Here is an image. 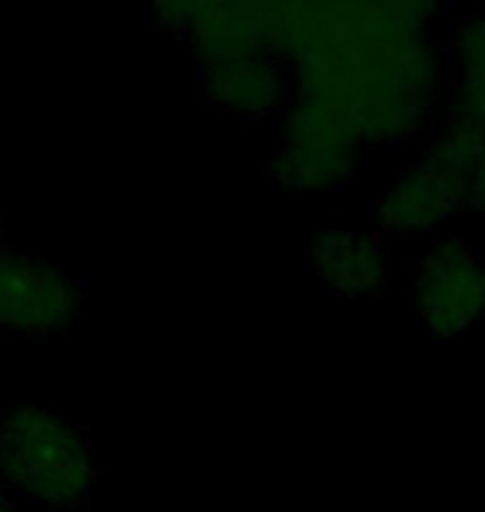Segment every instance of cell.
I'll list each match as a JSON object with an SVG mask.
<instances>
[{"mask_svg":"<svg viewBox=\"0 0 485 512\" xmlns=\"http://www.w3.org/2000/svg\"><path fill=\"white\" fill-rule=\"evenodd\" d=\"M429 4H270V47L293 97L343 117L363 147H399L426 130L439 94ZM290 97V100H293Z\"/></svg>","mask_w":485,"mask_h":512,"instance_id":"6da1fadb","label":"cell"},{"mask_svg":"<svg viewBox=\"0 0 485 512\" xmlns=\"http://www.w3.org/2000/svg\"><path fill=\"white\" fill-rule=\"evenodd\" d=\"M0 483L34 509H77L97 483L94 446L60 409L14 406L0 416Z\"/></svg>","mask_w":485,"mask_h":512,"instance_id":"7a4b0ae2","label":"cell"},{"mask_svg":"<svg viewBox=\"0 0 485 512\" xmlns=\"http://www.w3.org/2000/svg\"><path fill=\"white\" fill-rule=\"evenodd\" d=\"M363 140L333 110L293 97L283 110V130L266 173L286 190H343L363 160Z\"/></svg>","mask_w":485,"mask_h":512,"instance_id":"3957f363","label":"cell"},{"mask_svg":"<svg viewBox=\"0 0 485 512\" xmlns=\"http://www.w3.org/2000/svg\"><path fill=\"white\" fill-rule=\"evenodd\" d=\"M84 303V283L67 266L0 243V333L60 336L77 323Z\"/></svg>","mask_w":485,"mask_h":512,"instance_id":"277c9868","label":"cell"},{"mask_svg":"<svg viewBox=\"0 0 485 512\" xmlns=\"http://www.w3.org/2000/svg\"><path fill=\"white\" fill-rule=\"evenodd\" d=\"M412 306L432 336H466L485 316V260L459 237H439L416 260Z\"/></svg>","mask_w":485,"mask_h":512,"instance_id":"5b68a950","label":"cell"},{"mask_svg":"<svg viewBox=\"0 0 485 512\" xmlns=\"http://www.w3.org/2000/svg\"><path fill=\"white\" fill-rule=\"evenodd\" d=\"M153 14L170 34L183 37L193 47L200 64L233 57V54H256L270 47V4H246V0H183V4H157Z\"/></svg>","mask_w":485,"mask_h":512,"instance_id":"8992f818","label":"cell"},{"mask_svg":"<svg viewBox=\"0 0 485 512\" xmlns=\"http://www.w3.org/2000/svg\"><path fill=\"white\" fill-rule=\"evenodd\" d=\"M200 94L213 110L240 120H266L290 107L293 84L283 57L256 50L200 64Z\"/></svg>","mask_w":485,"mask_h":512,"instance_id":"52a82bcc","label":"cell"},{"mask_svg":"<svg viewBox=\"0 0 485 512\" xmlns=\"http://www.w3.org/2000/svg\"><path fill=\"white\" fill-rule=\"evenodd\" d=\"M306 266L329 293L346 300L379 296L389 283V260L376 233H359L339 223L313 230L306 243Z\"/></svg>","mask_w":485,"mask_h":512,"instance_id":"ba28073f","label":"cell"},{"mask_svg":"<svg viewBox=\"0 0 485 512\" xmlns=\"http://www.w3.org/2000/svg\"><path fill=\"white\" fill-rule=\"evenodd\" d=\"M459 203L462 200L456 197V190L419 157L389 180V187L376 203V227L392 233V237L432 233L452 217Z\"/></svg>","mask_w":485,"mask_h":512,"instance_id":"9c48e42d","label":"cell"},{"mask_svg":"<svg viewBox=\"0 0 485 512\" xmlns=\"http://www.w3.org/2000/svg\"><path fill=\"white\" fill-rule=\"evenodd\" d=\"M469 207H476L485 213V167L479 173V180H476V190H472V197H469Z\"/></svg>","mask_w":485,"mask_h":512,"instance_id":"30bf717a","label":"cell"},{"mask_svg":"<svg viewBox=\"0 0 485 512\" xmlns=\"http://www.w3.org/2000/svg\"><path fill=\"white\" fill-rule=\"evenodd\" d=\"M0 512H20V509H17V499L7 493V486H4V483H0Z\"/></svg>","mask_w":485,"mask_h":512,"instance_id":"8fae6325","label":"cell"},{"mask_svg":"<svg viewBox=\"0 0 485 512\" xmlns=\"http://www.w3.org/2000/svg\"><path fill=\"white\" fill-rule=\"evenodd\" d=\"M0 243H7V240H4V220H0Z\"/></svg>","mask_w":485,"mask_h":512,"instance_id":"7c38bea8","label":"cell"}]
</instances>
